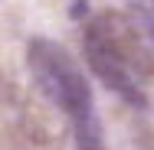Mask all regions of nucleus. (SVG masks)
Here are the masks:
<instances>
[{"label": "nucleus", "mask_w": 154, "mask_h": 150, "mask_svg": "<svg viewBox=\"0 0 154 150\" xmlns=\"http://www.w3.org/2000/svg\"><path fill=\"white\" fill-rule=\"evenodd\" d=\"M26 62H30V72L36 85L43 88V95L66 111L72 134H75V147L108 150L105 134H102V121H98V111L92 101V88H89L85 75L79 72V65L72 62V56L49 39H33L26 49Z\"/></svg>", "instance_id": "obj_1"}, {"label": "nucleus", "mask_w": 154, "mask_h": 150, "mask_svg": "<svg viewBox=\"0 0 154 150\" xmlns=\"http://www.w3.org/2000/svg\"><path fill=\"white\" fill-rule=\"evenodd\" d=\"M82 39H92L98 49H105L138 82L154 78V52L148 49L144 36L138 33V23L131 16H125V13H98L82 30Z\"/></svg>", "instance_id": "obj_2"}, {"label": "nucleus", "mask_w": 154, "mask_h": 150, "mask_svg": "<svg viewBox=\"0 0 154 150\" xmlns=\"http://www.w3.org/2000/svg\"><path fill=\"white\" fill-rule=\"evenodd\" d=\"M82 49H85V62H89V69L102 78L105 88H112L118 98H125V101L134 104V108H144V104H148V101H144V91H141V82L125 69L122 62H115L105 49H98L92 39H82Z\"/></svg>", "instance_id": "obj_3"}, {"label": "nucleus", "mask_w": 154, "mask_h": 150, "mask_svg": "<svg viewBox=\"0 0 154 150\" xmlns=\"http://www.w3.org/2000/svg\"><path fill=\"white\" fill-rule=\"evenodd\" d=\"M138 20H144V26H148V33H151V39H154V13L144 10V7H138Z\"/></svg>", "instance_id": "obj_4"}, {"label": "nucleus", "mask_w": 154, "mask_h": 150, "mask_svg": "<svg viewBox=\"0 0 154 150\" xmlns=\"http://www.w3.org/2000/svg\"><path fill=\"white\" fill-rule=\"evenodd\" d=\"M151 13H154V0H151Z\"/></svg>", "instance_id": "obj_5"}]
</instances>
